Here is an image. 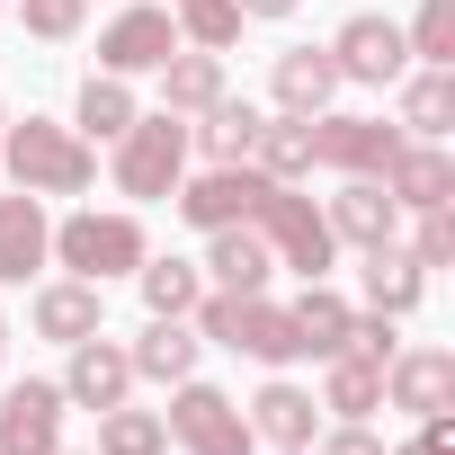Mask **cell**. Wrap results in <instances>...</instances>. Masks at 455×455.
I'll return each mask as SVG.
<instances>
[{
    "label": "cell",
    "instance_id": "cell-27",
    "mask_svg": "<svg viewBox=\"0 0 455 455\" xmlns=\"http://www.w3.org/2000/svg\"><path fill=\"white\" fill-rule=\"evenodd\" d=\"M286 313H295V339H304V357H339V348H348V322H357V304H348L331 277H304V295H295Z\"/></svg>",
    "mask_w": 455,
    "mask_h": 455
},
{
    "label": "cell",
    "instance_id": "cell-39",
    "mask_svg": "<svg viewBox=\"0 0 455 455\" xmlns=\"http://www.w3.org/2000/svg\"><path fill=\"white\" fill-rule=\"evenodd\" d=\"M0 366H10V313H0Z\"/></svg>",
    "mask_w": 455,
    "mask_h": 455
},
{
    "label": "cell",
    "instance_id": "cell-36",
    "mask_svg": "<svg viewBox=\"0 0 455 455\" xmlns=\"http://www.w3.org/2000/svg\"><path fill=\"white\" fill-rule=\"evenodd\" d=\"M313 455H384V437H375V419H339L313 437Z\"/></svg>",
    "mask_w": 455,
    "mask_h": 455
},
{
    "label": "cell",
    "instance_id": "cell-33",
    "mask_svg": "<svg viewBox=\"0 0 455 455\" xmlns=\"http://www.w3.org/2000/svg\"><path fill=\"white\" fill-rule=\"evenodd\" d=\"M402 45H411V63H455V0H419Z\"/></svg>",
    "mask_w": 455,
    "mask_h": 455
},
{
    "label": "cell",
    "instance_id": "cell-4",
    "mask_svg": "<svg viewBox=\"0 0 455 455\" xmlns=\"http://www.w3.org/2000/svg\"><path fill=\"white\" fill-rule=\"evenodd\" d=\"M188 116H170V108H143L116 143H108V179H116V196H134V205H161L179 179H188Z\"/></svg>",
    "mask_w": 455,
    "mask_h": 455
},
{
    "label": "cell",
    "instance_id": "cell-37",
    "mask_svg": "<svg viewBox=\"0 0 455 455\" xmlns=\"http://www.w3.org/2000/svg\"><path fill=\"white\" fill-rule=\"evenodd\" d=\"M384 455H455V419H419L402 446H384Z\"/></svg>",
    "mask_w": 455,
    "mask_h": 455
},
{
    "label": "cell",
    "instance_id": "cell-15",
    "mask_svg": "<svg viewBox=\"0 0 455 455\" xmlns=\"http://www.w3.org/2000/svg\"><path fill=\"white\" fill-rule=\"evenodd\" d=\"M54 268V223H45V196L10 188L0 196V286H28Z\"/></svg>",
    "mask_w": 455,
    "mask_h": 455
},
{
    "label": "cell",
    "instance_id": "cell-35",
    "mask_svg": "<svg viewBox=\"0 0 455 455\" xmlns=\"http://www.w3.org/2000/svg\"><path fill=\"white\" fill-rule=\"evenodd\" d=\"M411 259H419V268H446V259H455V205L411 214Z\"/></svg>",
    "mask_w": 455,
    "mask_h": 455
},
{
    "label": "cell",
    "instance_id": "cell-22",
    "mask_svg": "<svg viewBox=\"0 0 455 455\" xmlns=\"http://www.w3.org/2000/svg\"><path fill=\"white\" fill-rule=\"evenodd\" d=\"M125 357H134V384H188L196 375V357H205V339H196V322H143L134 339H125Z\"/></svg>",
    "mask_w": 455,
    "mask_h": 455
},
{
    "label": "cell",
    "instance_id": "cell-14",
    "mask_svg": "<svg viewBox=\"0 0 455 455\" xmlns=\"http://www.w3.org/2000/svg\"><path fill=\"white\" fill-rule=\"evenodd\" d=\"M259 170L251 161H233V170H188L179 188H170V205L196 223V233H223V223H251V205H259Z\"/></svg>",
    "mask_w": 455,
    "mask_h": 455
},
{
    "label": "cell",
    "instance_id": "cell-34",
    "mask_svg": "<svg viewBox=\"0 0 455 455\" xmlns=\"http://www.w3.org/2000/svg\"><path fill=\"white\" fill-rule=\"evenodd\" d=\"M19 19H28V36H36V45H72V36H81V19H90V0H19Z\"/></svg>",
    "mask_w": 455,
    "mask_h": 455
},
{
    "label": "cell",
    "instance_id": "cell-3",
    "mask_svg": "<svg viewBox=\"0 0 455 455\" xmlns=\"http://www.w3.org/2000/svg\"><path fill=\"white\" fill-rule=\"evenodd\" d=\"M0 161L28 196H90L99 188V143H81L72 125L54 116H28V125H0Z\"/></svg>",
    "mask_w": 455,
    "mask_h": 455
},
{
    "label": "cell",
    "instance_id": "cell-12",
    "mask_svg": "<svg viewBox=\"0 0 455 455\" xmlns=\"http://www.w3.org/2000/svg\"><path fill=\"white\" fill-rule=\"evenodd\" d=\"M322 223H331V242L357 251V259L402 242V205L384 196V179H339V196H322Z\"/></svg>",
    "mask_w": 455,
    "mask_h": 455
},
{
    "label": "cell",
    "instance_id": "cell-8",
    "mask_svg": "<svg viewBox=\"0 0 455 455\" xmlns=\"http://www.w3.org/2000/svg\"><path fill=\"white\" fill-rule=\"evenodd\" d=\"M170 54H179V19L161 10V0H134V10H116L99 28V72H116V81H143Z\"/></svg>",
    "mask_w": 455,
    "mask_h": 455
},
{
    "label": "cell",
    "instance_id": "cell-31",
    "mask_svg": "<svg viewBox=\"0 0 455 455\" xmlns=\"http://www.w3.org/2000/svg\"><path fill=\"white\" fill-rule=\"evenodd\" d=\"M161 10L179 19V45H205V54H233L242 45V10H233V0H161Z\"/></svg>",
    "mask_w": 455,
    "mask_h": 455
},
{
    "label": "cell",
    "instance_id": "cell-17",
    "mask_svg": "<svg viewBox=\"0 0 455 455\" xmlns=\"http://www.w3.org/2000/svg\"><path fill=\"white\" fill-rule=\"evenodd\" d=\"M28 322H36V339L72 348V339L108 331V286H90V277H45V286L28 295Z\"/></svg>",
    "mask_w": 455,
    "mask_h": 455
},
{
    "label": "cell",
    "instance_id": "cell-18",
    "mask_svg": "<svg viewBox=\"0 0 455 455\" xmlns=\"http://www.w3.org/2000/svg\"><path fill=\"white\" fill-rule=\"evenodd\" d=\"M393 125L419 143H446L455 134V63H411L393 81Z\"/></svg>",
    "mask_w": 455,
    "mask_h": 455
},
{
    "label": "cell",
    "instance_id": "cell-19",
    "mask_svg": "<svg viewBox=\"0 0 455 455\" xmlns=\"http://www.w3.org/2000/svg\"><path fill=\"white\" fill-rule=\"evenodd\" d=\"M242 419H251L259 446H313V437H322V402H313L295 375H268V384L242 402Z\"/></svg>",
    "mask_w": 455,
    "mask_h": 455
},
{
    "label": "cell",
    "instance_id": "cell-13",
    "mask_svg": "<svg viewBox=\"0 0 455 455\" xmlns=\"http://www.w3.org/2000/svg\"><path fill=\"white\" fill-rule=\"evenodd\" d=\"M63 384L28 375V384H0V455H54L63 446Z\"/></svg>",
    "mask_w": 455,
    "mask_h": 455
},
{
    "label": "cell",
    "instance_id": "cell-11",
    "mask_svg": "<svg viewBox=\"0 0 455 455\" xmlns=\"http://www.w3.org/2000/svg\"><path fill=\"white\" fill-rule=\"evenodd\" d=\"M384 411L446 419L455 411V348H393L384 357Z\"/></svg>",
    "mask_w": 455,
    "mask_h": 455
},
{
    "label": "cell",
    "instance_id": "cell-38",
    "mask_svg": "<svg viewBox=\"0 0 455 455\" xmlns=\"http://www.w3.org/2000/svg\"><path fill=\"white\" fill-rule=\"evenodd\" d=\"M233 10H242V19H268V28H277V19H295V10H304V0H233Z\"/></svg>",
    "mask_w": 455,
    "mask_h": 455
},
{
    "label": "cell",
    "instance_id": "cell-24",
    "mask_svg": "<svg viewBox=\"0 0 455 455\" xmlns=\"http://www.w3.org/2000/svg\"><path fill=\"white\" fill-rule=\"evenodd\" d=\"M357 286H366V313H393V322H411V313L428 304V268H419L402 242H393V251H366Z\"/></svg>",
    "mask_w": 455,
    "mask_h": 455
},
{
    "label": "cell",
    "instance_id": "cell-28",
    "mask_svg": "<svg viewBox=\"0 0 455 455\" xmlns=\"http://www.w3.org/2000/svg\"><path fill=\"white\" fill-rule=\"evenodd\" d=\"M134 116H143V99H134V81H116V72H90L81 99H72V134H81V143H116Z\"/></svg>",
    "mask_w": 455,
    "mask_h": 455
},
{
    "label": "cell",
    "instance_id": "cell-32",
    "mask_svg": "<svg viewBox=\"0 0 455 455\" xmlns=\"http://www.w3.org/2000/svg\"><path fill=\"white\" fill-rule=\"evenodd\" d=\"M99 455H170V419L116 402V411H99Z\"/></svg>",
    "mask_w": 455,
    "mask_h": 455
},
{
    "label": "cell",
    "instance_id": "cell-7",
    "mask_svg": "<svg viewBox=\"0 0 455 455\" xmlns=\"http://www.w3.org/2000/svg\"><path fill=\"white\" fill-rule=\"evenodd\" d=\"M393 152H402V125H393V116H348V108H322V116H313V170L384 179Z\"/></svg>",
    "mask_w": 455,
    "mask_h": 455
},
{
    "label": "cell",
    "instance_id": "cell-25",
    "mask_svg": "<svg viewBox=\"0 0 455 455\" xmlns=\"http://www.w3.org/2000/svg\"><path fill=\"white\" fill-rule=\"evenodd\" d=\"M152 81H161V108L170 116H205L223 90H233V81H223V54H205V45H179Z\"/></svg>",
    "mask_w": 455,
    "mask_h": 455
},
{
    "label": "cell",
    "instance_id": "cell-5",
    "mask_svg": "<svg viewBox=\"0 0 455 455\" xmlns=\"http://www.w3.org/2000/svg\"><path fill=\"white\" fill-rule=\"evenodd\" d=\"M251 233L268 242V259L277 268H295V277H331L339 268V242H331V223H322V205L304 196V188H259V205H251Z\"/></svg>",
    "mask_w": 455,
    "mask_h": 455
},
{
    "label": "cell",
    "instance_id": "cell-26",
    "mask_svg": "<svg viewBox=\"0 0 455 455\" xmlns=\"http://www.w3.org/2000/svg\"><path fill=\"white\" fill-rule=\"evenodd\" d=\"M251 170L277 179V188H304L313 179V116H259V143H251Z\"/></svg>",
    "mask_w": 455,
    "mask_h": 455
},
{
    "label": "cell",
    "instance_id": "cell-1",
    "mask_svg": "<svg viewBox=\"0 0 455 455\" xmlns=\"http://www.w3.org/2000/svg\"><path fill=\"white\" fill-rule=\"evenodd\" d=\"M188 322H196L205 348H233V357H251V366H268V375H286V366L304 357L295 313H286L277 295H223V286H205Z\"/></svg>",
    "mask_w": 455,
    "mask_h": 455
},
{
    "label": "cell",
    "instance_id": "cell-43",
    "mask_svg": "<svg viewBox=\"0 0 455 455\" xmlns=\"http://www.w3.org/2000/svg\"><path fill=\"white\" fill-rule=\"evenodd\" d=\"M0 125H10V108H0Z\"/></svg>",
    "mask_w": 455,
    "mask_h": 455
},
{
    "label": "cell",
    "instance_id": "cell-29",
    "mask_svg": "<svg viewBox=\"0 0 455 455\" xmlns=\"http://www.w3.org/2000/svg\"><path fill=\"white\" fill-rule=\"evenodd\" d=\"M331 419H375L384 411V366H366V357H322V393H313Z\"/></svg>",
    "mask_w": 455,
    "mask_h": 455
},
{
    "label": "cell",
    "instance_id": "cell-21",
    "mask_svg": "<svg viewBox=\"0 0 455 455\" xmlns=\"http://www.w3.org/2000/svg\"><path fill=\"white\" fill-rule=\"evenodd\" d=\"M205 286H223V295H268V277H277V259H268V242L251 233V223H223V233H205Z\"/></svg>",
    "mask_w": 455,
    "mask_h": 455
},
{
    "label": "cell",
    "instance_id": "cell-41",
    "mask_svg": "<svg viewBox=\"0 0 455 455\" xmlns=\"http://www.w3.org/2000/svg\"><path fill=\"white\" fill-rule=\"evenodd\" d=\"M277 455H313V446H277Z\"/></svg>",
    "mask_w": 455,
    "mask_h": 455
},
{
    "label": "cell",
    "instance_id": "cell-23",
    "mask_svg": "<svg viewBox=\"0 0 455 455\" xmlns=\"http://www.w3.org/2000/svg\"><path fill=\"white\" fill-rule=\"evenodd\" d=\"M251 143H259V108H251V99H233V90H223L205 116H188V152H205V170L251 161Z\"/></svg>",
    "mask_w": 455,
    "mask_h": 455
},
{
    "label": "cell",
    "instance_id": "cell-30",
    "mask_svg": "<svg viewBox=\"0 0 455 455\" xmlns=\"http://www.w3.org/2000/svg\"><path fill=\"white\" fill-rule=\"evenodd\" d=\"M134 286H143V313L188 322V313H196V295H205V268L170 251V259H143V268H134Z\"/></svg>",
    "mask_w": 455,
    "mask_h": 455
},
{
    "label": "cell",
    "instance_id": "cell-20",
    "mask_svg": "<svg viewBox=\"0 0 455 455\" xmlns=\"http://www.w3.org/2000/svg\"><path fill=\"white\" fill-rule=\"evenodd\" d=\"M339 90H348V81H339L331 45H286V54L268 63V99H277L286 116H322V108H331Z\"/></svg>",
    "mask_w": 455,
    "mask_h": 455
},
{
    "label": "cell",
    "instance_id": "cell-6",
    "mask_svg": "<svg viewBox=\"0 0 455 455\" xmlns=\"http://www.w3.org/2000/svg\"><path fill=\"white\" fill-rule=\"evenodd\" d=\"M161 419H170V446H179V455H259L242 402L223 393V384H205V375L170 384V411H161Z\"/></svg>",
    "mask_w": 455,
    "mask_h": 455
},
{
    "label": "cell",
    "instance_id": "cell-9",
    "mask_svg": "<svg viewBox=\"0 0 455 455\" xmlns=\"http://www.w3.org/2000/svg\"><path fill=\"white\" fill-rule=\"evenodd\" d=\"M331 63H339V81H357V90H393V81L411 72L402 19H384V10H357V19L331 36Z\"/></svg>",
    "mask_w": 455,
    "mask_h": 455
},
{
    "label": "cell",
    "instance_id": "cell-10",
    "mask_svg": "<svg viewBox=\"0 0 455 455\" xmlns=\"http://www.w3.org/2000/svg\"><path fill=\"white\" fill-rule=\"evenodd\" d=\"M63 357H72V366H63L54 384H63L72 411H116V402H134V357H125V339L90 331V339H72Z\"/></svg>",
    "mask_w": 455,
    "mask_h": 455
},
{
    "label": "cell",
    "instance_id": "cell-16",
    "mask_svg": "<svg viewBox=\"0 0 455 455\" xmlns=\"http://www.w3.org/2000/svg\"><path fill=\"white\" fill-rule=\"evenodd\" d=\"M384 196H393L402 214L455 205V152H446V143H419V134H402V152L384 161Z\"/></svg>",
    "mask_w": 455,
    "mask_h": 455
},
{
    "label": "cell",
    "instance_id": "cell-42",
    "mask_svg": "<svg viewBox=\"0 0 455 455\" xmlns=\"http://www.w3.org/2000/svg\"><path fill=\"white\" fill-rule=\"evenodd\" d=\"M0 19H10V0H0Z\"/></svg>",
    "mask_w": 455,
    "mask_h": 455
},
{
    "label": "cell",
    "instance_id": "cell-40",
    "mask_svg": "<svg viewBox=\"0 0 455 455\" xmlns=\"http://www.w3.org/2000/svg\"><path fill=\"white\" fill-rule=\"evenodd\" d=\"M54 455H72V446H54ZM81 455H99V446H81Z\"/></svg>",
    "mask_w": 455,
    "mask_h": 455
},
{
    "label": "cell",
    "instance_id": "cell-2",
    "mask_svg": "<svg viewBox=\"0 0 455 455\" xmlns=\"http://www.w3.org/2000/svg\"><path fill=\"white\" fill-rule=\"evenodd\" d=\"M152 259V233H143V214L134 205H81L54 223V268L63 277H90V286H116Z\"/></svg>",
    "mask_w": 455,
    "mask_h": 455
}]
</instances>
